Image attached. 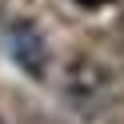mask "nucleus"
I'll return each mask as SVG.
<instances>
[{
  "label": "nucleus",
  "mask_w": 124,
  "mask_h": 124,
  "mask_svg": "<svg viewBox=\"0 0 124 124\" xmlns=\"http://www.w3.org/2000/svg\"><path fill=\"white\" fill-rule=\"evenodd\" d=\"M4 52L12 56V64H16L20 72L36 76V80L48 72V60H52L48 40H44V32L32 20H12V24H4Z\"/></svg>",
  "instance_id": "obj_2"
},
{
  "label": "nucleus",
  "mask_w": 124,
  "mask_h": 124,
  "mask_svg": "<svg viewBox=\"0 0 124 124\" xmlns=\"http://www.w3.org/2000/svg\"><path fill=\"white\" fill-rule=\"evenodd\" d=\"M64 100L76 112H104L116 100V76L108 72L100 60L76 56L64 68Z\"/></svg>",
  "instance_id": "obj_1"
}]
</instances>
